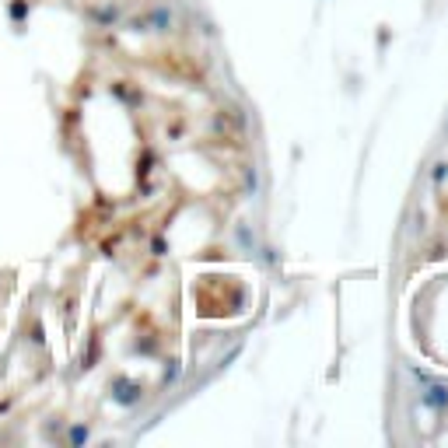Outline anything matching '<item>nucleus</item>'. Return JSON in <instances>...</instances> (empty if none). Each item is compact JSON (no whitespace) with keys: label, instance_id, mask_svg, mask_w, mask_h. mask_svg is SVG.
I'll return each instance as SVG.
<instances>
[{"label":"nucleus","instance_id":"1","mask_svg":"<svg viewBox=\"0 0 448 448\" xmlns=\"http://www.w3.org/2000/svg\"><path fill=\"white\" fill-rule=\"evenodd\" d=\"M445 176H448V165H434L431 168V183H441Z\"/></svg>","mask_w":448,"mask_h":448}]
</instances>
